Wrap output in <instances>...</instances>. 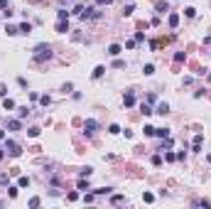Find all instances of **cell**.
Returning <instances> with one entry per match:
<instances>
[{
  "mask_svg": "<svg viewBox=\"0 0 211 209\" xmlns=\"http://www.w3.org/2000/svg\"><path fill=\"white\" fill-rule=\"evenodd\" d=\"M30 207H39V197H32L30 199Z\"/></svg>",
  "mask_w": 211,
  "mask_h": 209,
  "instance_id": "34",
  "label": "cell"
},
{
  "mask_svg": "<svg viewBox=\"0 0 211 209\" xmlns=\"http://www.w3.org/2000/svg\"><path fill=\"white\" fill-rule=\"evenodd\" d=\"M142 199H145V202H152V199H155V194H152V192H145V194H142Z\"/></svg>",
  "mask_w": 211,
  "mask_h": 209,
  "instance_id": "30",
  "label": "cell"
},
{
  "mask_svg": "<svg viewBox=\"0 0 211 209\" xmlns=\"http://www.w3.org/2000/svg\"><path fill=\"white\" fill-rule=\"evenodd\" d=\"M133 10H135V5H133V2H130V5H125V10H123V15H125V17H128V15H133Z\"/></svg>",
  "mask_w": 211,
  "mask_h": 209,
  "instance_id": "21",
  "label": "cell"
},
{
  "mask_svg": "<svg viewBox=\"0 0 211 209\" xmlns=\"http://www.w3.org/2000/svg\"><path fill=\"white\" fill-rule=\"evenodd\" d=\"M209 84H211V74H209Z\"/></svg>",
  "mask_w": 211,
  "mask_h": 209,
  "instance_id": "41",
  "label": "cell"
},
{
  "mask_svg": "<svg viewBox=\"0 0 211 209\" xmlns=\"http://www.w3.org/2000/svg\"><path fill=\"white\" fill-rule=\"evenodd\" d=\"M17 32H20V35H30V32H32V25H30V22H22V25L17 27Z\"/></svg>",
  "mask_w": 211,
  "mask_h": 209,
  "instance_id": "7",
  "label": "cell"
},
{
  "mask_svg": "<svg viewBox=\"0 0 211 209\" xmlns=\"http://www.w3.org/2000/svg\"><path fill=\"white\" fill-rule=\"evenodd\" d=\"M17 116H20V118H25V116H30V108H27V106H22V108H17Z\"/></svg>",
  "mask_w": 211,
  "mask_h": 209,
  "instance_id": "19",
  "label": "cell"
},
{
  "mask_svg": "<svg viewBox=\"0 0 211 209\" xmlns=\"http://www.w3.org/2000/svg\"><path fill=\"white\" fill-rule=\"evenodd\" d=\"M79 189H84V192H86V189H88V182H86V180H84V177H81V180H79Z\"/></svg>",
  "mask_w": 211,
  "mask_h": 209,
  "instance_id": "24",
  "label": "cell"
},
{
  "mask_svg": "<svg viewBox=\"0 0 211 209\" xmlns=\"http://www.w3.org/2000/svg\"><path fill=\"white\" fill-rule=\"evenodd\" d=\"M84 131H86L88 136H93V133L98 131V123H96L93 118H86V123H84Z\"/></svg>",
  "mask_w": 211,
  "mask_h": 209,
  "instance_id": "3",
  "label": "cell"
},
{
  "mask_svg": "<svg viewBox=\"0 0 211 209\" xmlns=\"http://www.w3.org/2000/svg\"><path fill=\"white\" fill-rule=\"evenodd\" d=\"M184 59H187V54H184V52H177V54H174V62H184Z\"/></svg>",
  "mask_w": 211,
  "mask_h": 209,
  "instance_id": "25",
  "label": "cell"
},
{
  "mask_svg": "<svg viewBox=\"0 0 211 209\" xmlns=\"http://www.w3.org/2000/svg\"><path fill=\"white\" fill-rule=\"evenodd\" d=\"M57 32H59V35H67V32H69V20H59V22H57Z\"/></svg>",
  "mask_w": 211,
  "mask_h": 209,
  "instance_id": "4",
  "label": "cell"
},
{
  "mask_svg": "<svg viewBox=\"0 0 211 209\" xmlns=\"http://www.w3.org/2000/svg\"><path fill=\"white\" fill-rule=\"evenodd\" d=\"M57 17H59V20H69V10L59 7V10H57Z\"/></svg>",
  "mask_w": 211,
  "mask_h": 209,
  "instance_id": "14",
  "label": "cell"
},
{
  "mask_svg": "<svg viewBox=\"0 0 211 209\" xmlns=\"http://www.w3.org/2000/svg\"><path fill=\"white\" fill-rule=\"evenodd\" d=\"M5 150H7L12 158H20V153H22V150H20V145H17L15 140H7V143H5Z\"/></svg>",
  "mask_w": 211,
  "mask_h": 209,
  "instance_id": "2",
  "label": "cell"
},
{
  "mask_svg": "<svg viewBox=\"0 0 211 209\" xmlns=\"http://www.w3.org/2000/svg\"><path fill=\"white\" fill-rule=\"evenodd\" d=\"M103 74H106V67H96V69H93V79H101Z\"/></svg>",
  "mask_w": 211,
  "mask_h": 209,
  "instance_id": "16",
  "label": "cell"
},
{
  "mask_svg": "<svg viewBox=\"0 0 211 209\" xmlns=\"http://www.w3.org/2000/svg\"><path fill=\"white\" fill-rule=\"evenodd\" d=\"M155 136H160V138H170V131H167V128H155Z\"/></svg>",
  "mask_w": 211,
  "mask_h": 209,
  "instance_id": "15",
  "label": "cell"
},
{
  "mask_svg": "<svg viewBox=\"0 0 211 209\" xmlns=\"http://www.w3.org/2000/svg\"><path fill=\"white\" fill-rule=\"evenodd\" d=\"M91 172H93V167H86V170L81 172V177H91Z\"/></svg>",
  "mask_w": 211,
  "mask_h": 209,
  "instance_id": "33",
  "label": "cell"
},
{
  "mask_svg": "<svg viewBox=\"0 0 211 209\" xmlns=\"http://www.w3.org/2000/svg\"><path fill=\"white\" fill-rule=\"evenodd\" d=\"M5 94H7V89H5L2 84H0V96H5Z\"/></svg>",
  "mask_w": 211,
  "mask_h": 209,
  "instance_id": "38",
  "label": "cell"
},
{
  "mask_svg": "<svg viewBox=\"0 0 211 209\" xmlns=\"http://www.w3.org/2000/svg\"><path fill=\"white\" fill-rule=\"evenodd\" d=\"M165 160H167V162H174V160H177V155H174V153H170V150H167V153H165Z\"/></svg>",
  "mask_w": 211,
  "mask_h": 209,
  "instance_id": "22",
  "label": "cell"
},
{
  "mask_svg": "<svg viewBox=\"0 0 211 209\" xmlns=\"http://www.w3.org/2000/svg\"><path fill=\"white\" fill-rule=\"evenodd\" d=\"M184 15H187V17H194V15H196V10H194V7H187V10H184Z\"/></svg>",
  "mask_w": 211,
  "mask_h": 209,
  "instance_id": "27",
  "label": "cell"
},
{
  "mask_svg": "<svg viewBox=\"0 0 211 209\" xmlns=\"http://www.w3.org/2000/svg\"><path fill=\"white\" fill-rule=\"evenodd\" d=\"M108 54H110V57H118V54H120V44H110V47H108Z\"/></svg>",
  "mask_w": 211,
  "mask_h": 209,
  "instance_id": "11",
  "label": "cell"
},
{
  "mask_svg": "<svg viewBox=\"0 0 211 209\" xmlns=\"http://www.w3.org/2000/svg\"><path fill=\"white\" fill-rule=\"evenodd\" d=\"M167 22H170V27H172V30H174L177 25H179V15H177V12H172V15H170V20H167Z\"/></svg>",
  "mask_w": 211,
  "mask_h": 209,
  "instance_id": "10",
  "label": "cell"
},
{
  "mask_svg": "<svg viewBox=\"0 0 211 209\" xmlns=\"http://www.w3.org/2000/svg\"><path fill=\"white\" fill-rule=\"evenodd\" d=\"M155 10H157V12H167V10H170V2H162V0H160V2H155Z\"/></svg>",
  "mask_w": 211,
  "mask_h": 209,
  "instance_id": "9",
  "label": "cell"
},
{
  "mask_svg": "<svg viewBox=\"0 0 211 209\" xmlns=\"http://www.w3.org/2000/svg\"><path fill=\"white\" fill-rule=\"evenodd\" d=\"M96 2H98V5H110L113 0H96Z\"/></svg>",
  "mask_w": 211,
  "mask_h": 209,
  "instance_id": "37",
  "label": "cell"
},
{
  "mask_svg": "<svg viewBox=\"0 0 211 209\" xmlns=\"http://www.w3.org/2000/svg\"><path fill=\"white\" fill-rule=\"evenodd\" d=\"M0 10H7V0H0Z\"/></svg>",
  "mask_w": 211,
  "mask_h": 209,
  "instance_id": "36",
  "label": "cell"
},
{
  "mask_svg": "<svg viewBox=\"0 0 211 209\" xmlns=\"http://www.w3.org/2000/svg\"><path fill=\"white\" fill-rule=\"evenodd\" d=\"M17 185H20V187H30V177H20Z\"/></svg>",
  "mask_w": 211,
  "mask_h": 209,
  "instance_id": "23",
  "label": "cell"
},
{
  "mask_svg": "<svg viewBox=\"0 0 211 209\" xmlns=\"http://www.w3.org/2000/svg\"><path fill=\"white\" fill-rule=\"evenodd\" d=\"M32 57H35V62H44V59H49V57H52V47H49V44H37Z\"/></svg>",
  "mask_w": 211,
  "mask_h": 209,
  "instance_id": "1",
  "label": "cell"
},
{
  "mask_svg": "<svg viewBox=\"0 0 211 209\" xmlns=\"http://www.w3.org/2000/svg\"><path fill=\"white\" fill-rule=\"evenodd\" d=\"M7 194L15 199V197H17V187H7Z\"/></svg>",
  "mask_w": 211,
  "mask_h": 209,
  "instance_id": "29",
  "label": "cell"
},
{
  "mask_svg": "<svg viewBox=\"0 0 211 209\" xmlns=\"http://www.w3.org/2000/svg\"><path fill=\"white\" fill-rule=\"evenodd\" d=\"M145 136H155V128L152 126H145Z\"/></svg>",
  "mask_w": 211,
  "mask_h": 209,
  "instance_id": "32",
  "label": "cell"
},
{
  "mask_svg": "<svg viewBox=\"0 0 211 209\" xmlns=\"http://www.w3.org/2000/svg\"><path fill=\"white\" fill-rule=\"evenodd\" d=\"M155 113H160V116H165V113H170V106H167L165 101H162V104H157V108H155Z\"/></svg>",
  "mask_w": 211,
  "mask_h": 209,
  "instance_id": "8",
  "label": "cell"
},
{
  "mask_svg": "<svg viewBox=\"0 0 211 209\" xmlns=\"http://www.w3.org/2000/svg\"><path fill=\"white\" fill-rule=\"evenodd\" d=\"M123 104H125V108L135 106V96H133V91H125V96H123Z\"/></svg>",
  "mask_w": 211,
  "mask_h": 209,
  "instance_id": "5",
  "label": "cell"
},
{
  "mask_svg": "<svg viewBox=\"0 0 211 209\" xmlns=\"http://www.w3.org/2000/svg\"><path fill=\"white\" fill-rule=\"evenodd\" d=\"M27 133H30V138H37V136H39V128H30Z\"/></svg>",
  "mask_w": 211,
  "mask_h": 209,
  "instance_id": "31",
  "label": "cell"
},
{
  "mask_svg": "<svg viewBox=\"0 0 211 209\" xmlns=\"http://www.w3.org/2000/svg\"><path fill=\"white\" fill-rule=\"evenodd\" d=\"M0 140H5V131H0Z\"/></svg>",
  "mask_w": 211,
  "mask_h": 209,
  "instance_id": "39",
  "label": "cell"
},
{
  "mask_svg": "<svg viewBox=\"0 0 211 209\" xmlns=\"http://www.w3.org/2000/svg\"><path fill=\"white\" fill-rule=\"evenodd\" d=\"M5 32H7V35H20V32H17V27H12V25H10V27H5Z\"/></svg>",
  "mask_w": 211,
  "mask_h": 209,
  "instance_id": "28",
  "label": "cell"
},
{
  "mask_svg": "<svg viewBox=\"0 0 211 209\" xmlns=\"http://www.w3.org/2000/svg\"><path fill=\"white\" fill-rule=\"evenodd\" d=\"M0 185H7V175L5 172H0Z\"/></svg>",
  "mask_w": 211,
  "mask_h": 209,
  "instance_id": "35",
  "label": "cell"
},
{
  "mask_svg": "<svg viewBox=\"0 0 211 209\" xmlns=\"http://www.w3.org/2000/svg\"><path fill=\"white\" fill-rule=\"evenodd\" d=\"M39 104H42V106H49V104H52V99H49V96H39Z\"/></svg>",
  "mask_w": 211,
  "mask_h": 209,
  "instance_id": "26",
  "label": "cell"
},
{
  "mask_svg": "<svg viewBox=\"0 0 211 209\" xmlns=\"http://www.w3.org/2000/svg\"><path fill=\"white\" fill-rule=\"evenodd\" d=\"M2 108H5V111H12V108H15V101H12V99H2Z\"/></svg>",
  "mask_w": 211,
  "mask_h": 209,
  "instance_id": "13",
  "label": "cell"
},
{
  "mask_svg": "<svg viewBox=\"0 0 211 209\" xmlns=\"http://www.w3.org/2000/svg\"><path fill=\"white\" fill-rule=\"evenodd\" d=\"M140 111L145 113V116H150V113H155V111H152V108H150L147 104H140Z\"/></svg>",
  "mask_w": 211,
  "mask_h": 209,
  "instance_id": "20",
  "label": "cell"
},
{
  "mask_svg": "<svg viewBox=\"0 0 211 209\" xmlns=\"http://www.w3.org/2000/svg\"><path fill=\"white\" fill-rule=\"evenodd\" d=\"M201 140H204L201 133H199V136H194V145H192V150H194V153H199V150H201Z\"/></svg>",
  "mask_w": 211,
  "mask_h": 209,
  "instance_id": "6",
  "label": "cell"
},
{
  "mask_svg": "<svg viewBox=\"0 0 211 209\" xmlns=\"http://www.w3.org/2000/svg\"><path fill=\"white\" fill-rule=\"evenodd\" d=\"M20 128H22L20 121H7V131H20Z\"/></svg>",
  "mask_w": 211,
  "mask_h": 209,
  "instance_id": "12",
  "label": "cell"
},
{
  "mask_svg": "<svg viewBox=\"0 0 211 209\" xmlns=\"http://www.w3.org/2000/svg\"><path fill=\"white\" fill-rule=\"evenodd\" d=\"M108 133H110V136H118V133H120V126H118V123L108 126Z\"/></svg>",
  "mask_w": 211,
  "mask_h": 209,
  "instance_id": "17",
  "label": "cell"
},
{
  "mask_svg": "<svg viewBox=\"0 0 211 209\" xmlns=\"http://www.w3.org/2000/svg\"><path fill=\"white\" fill-rule=\"evenodd\" d=\"M142 71H145V76H152V74H155V67H152V64H145Z\"/></svg>",
  "mask_w": 211,
  "mask_h": 209,
  "instance_id": "18",
  "label": "cell"
},
{
  "mask_svg": "<svg viewBox=\"0 0 211 209\" xmlns=\"http://www.w3.org/2000/svg\"><path fill=\"white\" fill-rule=\"evenodd\" d=\"M62 2H64V5H67V2H71V0H62Z\"/></svg>",
  "mask_w": 211,
  "mask_h": 209,
  "instance_id": "40",
  "label": "cell"
}]
</instances>
